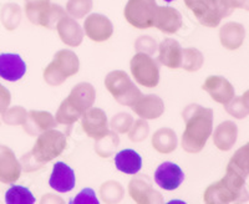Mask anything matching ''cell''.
<instances>
[{
    "label": "cell",
    "instance_id": "6da1fadb",
    "mask_svg": "<svg viewBox=\"0 0 249 204\" xmlns=\"http://www.w3.org/2000/svg\"><path fill=\"white\" fill-rule=\"evenodd\" d=\"M186 128L182 135V148L188 153H199L213 132V111L197 103L188 105L182 112Z\"/></svg>",
    "mask_w": 249,
    "mask_h": 204
},
{
    "label": "cell",
    "instance_id": "7a4b0ae2",
    "mask_svg": "<svg viewBox=\"0 0 249 204\" xmlns=\"http://www.w3.org/2000/svg\"><path fill=\"white\" fill-rule=\"evenodd\" d=\"M66 136L55 128L45 131L37 136L33 151L23 157L24 168L26 170H40L44 165L54 161L66 150Z\"/></svg>",
    "mask_w": 249,
    "mask_h": 204
},
{
    "label": "cell",
    "instance_id": "3957f363",
    "mask_svg": "<svg viewBox=\"0 0 249 204\" xmlns=\"http://www.w3.org/2000/svg\"><path fill=\"white\" fill-rule=\"evenodd\" d=\"M96 100V91L89 83H80L71 90L70 95L61 102L55 119L59 125L71 126L89 108L92 107Z\"/></svg>",
    "mask_w": 249,
    "mask_h": 204
},
{
    "label": "cell",
    "instance_id": "277c9868",
    "mask_svg": "<svg viewBox=\"0 0 249 204\" xmlns=\"http://www.w3.org/2000/svg\"><path fill=\"white\" fill-rule=\"evenodd\" d=\"M79 68L80 61L75 52L71 50H60L44 70V80L49 86H60L69 77L76 75Z\"/></svg>",
    "mask_w": 249,
    "mask_h": 204
},
{
    "label": "cell",
    "instance_id": "5b68a950",
    "mask_svg": "<svg viewBox=\"0 0 249 204\" xmlns=\"http://www.w3.org/2000/svg\"><path fill=\"white\" fill-rule=\"evenodd\" d=\"M184 3L199 23L207 28H215L223 17L233 13L224 0H184Z\"/></svg>",
    "mask_w": 249,
    "mask_h": 204
},
{
    "label": "cell",
    "instance_id": "8992f818",
    "mask_svg": "<svg viewBox=\"0 0 249 204\" xmlns=\"http://www.w3.org/2000/svg\"><path fill=\"white\" fill-rule=\"evenodd\" d=\"M105 86L112 97L122 106H131L142 96L141 91L135 86L124 71L115 70L105 77Z\"/></svg>",
    "mask_w": 249,
    "mask_h": 204
},
{
    "label": "cell",
    "instance_id": "52a82bcc",
    "mask_svg": "<svg viewBox=\"0 0 249 204\" xmlns=\"http://www.w3.org/2000/svg\"><path fill=\"white\" fill-rule=\"evenodd\" d=\"M25 12L31 23L48 29L54 28L66 15L59 5H51L50 0H26Z\"/></svg>",
    "mask_w": 249,
    "mask_h": 204
},
{
    "label": "cell",
    "instance_id": "ba28073f",
    "mask_svg": "<svg viewBox=\"0 0 249 204\" xmlns=\"http://www.w3.org/2000/svg\"><path fill=\"white\" fill-rule=\"evenodd\" d=\"M131 74L139 85L153 88L160 83V68L151 55L137 52L131 59Z\"/></svg>",
    "mask_w": 249,
    "mask_h": 204
},
{
    "label": "cell",
    "instance_id": "9c48e42d",
    "mask_svg": "<svg viewBox=\"0 0 249 204\" xmlns=\"http://www.w3.org/2000/svg\"><path fill=\"white\" fill-rule=\"evenodd\" d=\"M156 12V0H128L124 14L127 23L133 28L148 29L153 26Z\"/></svg>",
    "mask_w": 249,
    "mask_h": 204
},
{
    "label": "cell",
    "instance_id": "30bf717a",
    "mask_svg": "<svg viewBox=\"0 0 249 204\" xmlns=\"http://www.w3.org/2000/svg\"><path fill=\"white\" fill-rule=\"evenodd\" d=\"M81 117L82 130L90 138L99 139L108 132L107 116L101 108H89Z\"/></svg>",
    "mask_w": 249,
    "mask_h": 204
},
{
    "label": "cell",
    "instance_id": "8fae6325",
    "mask_svg": "<svg viewBox=\"0 0 249 204\" xmlns=\"http://www.w3.org/2000/svg\"><path fill=\"white\" fill-rule=\"evenodd\" d=\"M183 181V170L172 162H163L155 172V182L164 190L177 189Z\"/></svg>",
    "mask_w": 249,
    "mask_h": 204
},
{
    "label": "cell",
    "instance_id": "7c38bea8",
    "mask_svg": "<svg viewBox=\"0 0 249 204\" xmlns=\"http://www.w3.org/2000/svg\"><path fill=\"white\" fill-rule=\"evenodd\" d=\"M128 194L131 198L139 204H150V203H162L161 193L153 189L147 178L143 177H135L128 183Z\"/></svg>",
    "mask_w": 249,
    "mask_h": 204
},
{
    "label": "cell",
    "instance_id": "4fadbf2b",
    "mask_svg": "<svg viewBox=\"0 0 249 204\" xmlns=\"http://www.w3.org/2000/svg\"><path fill=\"white\" fill-rule=\"evenodd\" d=\"M84 28L89 39L95 43H104L113 34L112 23L107 17L100 14H91L86 17Z\"/></svg>",
    "mask_w": 249,
    "mask_h": 204
},
{
    "label": "cell",
    "instance_id": "5bb4252c",
    "mask_svg": "<svg viewBox=\"0 0 249 204\" xmlns=\"http://www.w3.org/2000/svg\"><path fill=\"white\" fill-rule=\"evenodd\" d=\"M202 88L208 92L215 102L223 106H226L235 96L232 84L222 76H210L204 81Z\"/></svg>",
    "mask_w": 249,
    "mask_h": 204
},
{
    "label": "cell",
    "instance_id": "9a60e30c",
    "mask_svg": "<svg viewBox=\"0 0 249 204\" xmlns=\"http://www.w3.org/2000/svg\"><path fill=\"white\" fill-rule=\"evenodd\" d=\"M76 183L75 172L64 162H56L51 172L49 186L59 193H68L74 189Z\"/></svg>",
    "mask_w": 249,
    "mask_h": 204
},
{
    "label": "cell",
    "instance_id": "2e32d148",
    "mask_svg": "<svg viewBox=\"0 0 249 204\" xmlns=\"http://www.w3.org/2000/svg\"><path fill=\"white\" fill-rule=\"evenodd\" d=\"M26 64L18 54H0V77L15 83L25 75Z\"/></svg>",
    "mask_w": 249,
    "mask_h": 204
},
{
    "label": "cell",
    "instance_id": "e0dca14e",
    "mask_svg": "<svg viewBox=\"0 0 249 204\" xmlns=\"http://www.w3.org/2000/svg\"><path fill=\"white\" fill-rule=\"evenodd\" d=\"M131 108L133 112L143 119H156L164 112V103L161 97L156 95H142Z\"/></svg>",
    "mask_w": 249,
    "mask_h": 204
},
{
    "label": "cell",
    "instance_id": "ac0fdd59",
    "mask_svg": "<svg viewBox=\"0 0 249 204\" xmlns=\"http://www.w3.org/2000/svg\"><path fill=\"white\" fill-rule=\"evenodd\" d=\"M182 17L178 10L170 6H157L153 26L164 34H175L182 28Z\"/></svg>",
    "mask_w": 249,
    "mask_h": 204
},
{
    "label": "cell",
    "instance_id": "d6986e66",
    "mask_svg": "<svg viewBox=\"0 0 249 204\" xmlns=\"http://www.w3.org/2000/svg\"><path fill=\"white\" fill-rule=\"evenodd\" d=\"M23 125L30 136H39L45 131L56 127L57 122L48 111H30Z\"/></svg>",
    "mask_w": 249,
    "mask_h": 204
},
{
    "label": "cell",
    "instance_id": "ffe728a7",
    "mask_svg": "<svg viewBox=\"0 0 249 204\" xmlns=\"http://www.w3.org/2000/svg\"><path fill=\"white\" fill-rule=\"evenodd\" d=\"M56 30L60 39L65 45L71 48H77L81 45L82 39H84V32L81 26L69 17H64L57 21Z\"/></svg>",
    "mask_w": 249,
    "mask_h": 204
},
{
    "label": "cell",
    "instance_id": "44dd1931",
    "mask_svg": "<svg viewBox=\"0 0 249 204\" xmlns=\"http://www.w3.org/2000/svg\"><path fill=\"white\" fill-rule=\"evenodd\" d=\"M182 52L178 41L175 39H164L159 46V61L170 68H179L182 63Z\"/></svg>",
    "mask_w": 249,
    "mask_h": 204
},
{
    "label": "cell",
    "instance_id": "7402d4cb",
    "mask_svg": "<svg viewBox=\"0 0 249 204\" xmlns=\"http://www.w3.org/2000/svg\"><path fill=\"white\" fill-rule=\"evenodd\" d=\"M21 172L19 162L14 153L9 148L0 147V181L5 183H13L18 181Z\"/></svg>",
    "mask_w": 249,
    "mask_h": 204
},
{
    "label": "cell",
    "instance_id": "603a6c76",
    "mask_svg": "<svg viewBox=\"0 0 249 204\" xmlns=\"http://www.w3.org/2000/svg\"><path fill=\"white\" fill-rule=\"evenodd\" d=\"M238 128L232 121H224L217 126L213 134V143L221 151H230L237 141Z\"/></svg>",
    "mask_w": 249,
    "mask_h": 204
},
{
    "label": "cell",
    "instance_id": "cb8c5ba5",
    "mask_svg": "<svg viewBox=\"0 0 249 204\" xmlns=\"http://www.w3.org/2000/svg\"><path fill=\"white\" fill-rule=\"evenodd\" d=\"M244 37H246V30L243 25L238 23H228L222 26L219 30L221 44L228 50H237L243 44Z\"/></svg>",
    "mask_w": 249,
    "mask_h": 204
},
{
    "label": "cell",
    "instance_id": "d4e9b609",
    "mask_svg": "<svg viewBox=\"0 0 249 204\" xmlns=\"http://www.w3.org/2000/svg\"><path fill=\"white\" fill-rule=\"evenodd\" d=\"M115 166L126 174H137L142 168V158L136 151L122 150L115 156Z\"/></svg>",
    "mask_w": 249,
    "mask_h": 204
},
{
    "label": "cell",
    "instance_id": "484cf974",
    "mask_svg": "<svg viewBox=\"0 0 249 204\" xmlns=\"http://www.w3.org/2000/svg\"><path fill=\"white\" fill-rule=\"evenodd\" d=\"M203 199L208 204L217 203H231V202H238L234 193L227 187L223 181H218L210 187L207 188L203 194Z\"/></svg>",
    "mask_w": 249,
    "mask_h": 204
},
{
    "label": "cell",
    "instance_id": "4316f807",
    "mask_svg": "<svg viewBox=\"0 0 249 204\" xmlns=\"http://www.w3.org/2000/svg\"><path fill=\"white\" fill-rule=\"evenodd\" d=\"M152 146L162 154L172 153L177 148V135L171 128H160L152 136Z\"/></svg>",
    "mask_w": 249,
    "mask_h": 204
},
{
    "label": "cell",
    "instance_id": "83f0119b",
    "mask_svg": "<svg viewBox=\"0 0 249 204\" xmlns=\"http://www.w3.org/2000/svg\"><path fill=\"white\" fill-rule=\"evenodd\" d=\"M96 141L97 142L96 145H95V151L102 158H107V157L112 156V153L115 152V150L120 145V138L115 131H112V132L108 131L105 136L96 139Z\"/></svg>",
    "mask_w": 249,
    "mask_h": 204
},
{
    "label": "cell",
    "instance_id": "f1b7e54d",
    "mask_svg": "<svg viewBox=\"0 0 249 204\" xmlns=\"http://www.w3.org/2000/svg\"><path fill=\"white\" fill-rule=\"evenodd\" d=\"M204 63V57L202 52L197 49H184L182 52L181 68L188 72H196L202 68Z\"/></svg>",
    "mask_w": 249,
    "mask_h": 204
},
{
    "label": "cell",
    "instance_id": "f546056e",
    "mask_svg": "<svg viewBox=\"0 0 249 204\" xmlns=\"http://www.w3.org/2000/svg\"><path fill=\"white\" fill-rule=\"evenodd\" d=\"M5 202L8 204H34L35 197L28 188L23 186H13L6 190Z\"/></svg>",
    "mask_w": 249,
    "mask_h": 204
},
{
    "label": "cell",
    "instance_id": "4dcf8cb0",
    "mask_svg": "<svg viewBox=\"0 0 249 204\" xmlns=\"http://www.w3.org/2000/svg\"><path fill=\"white\" fill-rule=\"evenodd\" d=\"M100 194L105 203H119L124 198V187L116 181H107L100 187Z\"/></svg>",
    "mask_w": 249,
    "mask_h": 204
},
{
    "label": "cell",
    "instance_id": "1f68e13d",
    "mask_svg": "<svg viewBox=\"0 0 249 204\" xmlns=\"http://www.w3.org/2000/svg\"><path fill=\"white\" fill-rule=\"evenodd\" d=\"M228 166L241 172L244 177L249 174V142L244 147L239 148L231 158Z\"/></svg>",
    "mask_w": 249,
    "mask_h": 204
},
{
    "label": "cell",
    "instance_id": "d6a6232c",
    "mask_svg": "<svg viewBox=\"0 0 249 204\" xmlns=\"http://www.w3.org/2000/svg\"><path fill=\"white\" fill-rule=\"evenodd\" d=\"M92 8V0H69L66 10L71 17H84Z\"/></svg>",
    "mask_w": 249,
    "mask_h": 204
},
{
    "label": "cell",
    "instance_id": "836d02e7",
    "mask_svg": "<svg viewBox=\"0 0 249 204\" xmlns=\"http://www.w3.org/2000/svg\"><path fill=\"white\" fill-rule=\"evenodd\" d=\"M148 134H150V126L146 119H141L133 121L132 126L128 131V138L132 142H142L147 138Z\"/></svg>",
    "mask_w": 249,
    "mask_h": 204
},
{
    "label": "cell",
    "instance_id": "e575fe53",
    "mask_svg": "<svg viewBox=\"0 0 249 204\" xmlns=\"http://www.w3.org/2000/svg\"><path fill=\"white\" fill-rule=\"evenodd\" d=\"M133 123V117L128 114H117L116 116H113L110 122L111 130L115 131L116 134H127L130 131L131 126Z\"/></svg>",
    "mask_w": 249,
    "mask_h": 204
},
{
    "label": "cell",
    "instance_id": "d590c367",
    "mask_svg": "<svg viewBox=\"0 0 249 204\" xmlns=\"http://www.w3.org/2000/svg\"><path fill=\"white\" fill-rule=\"evenodd\" d=\"M226 110L235 119H244L249 115V108L244 105L242 97H233L226 105Z\"/></svg>",
    "mask_w": 249,
    "mask_h": 204
},
{
    "label": "cell",
    "instance_id": "8d00e7d4",
    "mask_svg": "<svg viewBox=\"0 0 249 204\" xmlns=\"http://www.w3.org/2000/svg\"><path fill=\"white\" fill-rule=\"evenodd\" d=\"M135 48H136L137 52H144V54L152 55L157 50V43L151 36H141L135 43Z\"/></svg>",
    "mask_w": 249,
    "mask_h": 204
},
{
    "label": "cell",
    "instance_id": "74e56055",
    "mask_svg": "<svg viewBox=\"0 0 249 204\" xmlns=\"http://www.w3.org/2000/svg\"><path fill=\"white\" fill-rule=\"evenodd\" d=\"M70 203L71 204H74V203L96 204V203H99V199L96 198V194H95V192H93L91 188H85V189H82L74 199H71Z\"/></svg>",
    "mask_w": 249,
    "mask_h": 204
},
{
    "label": "cell",
    "instance_id": "f35d334b",
    "mask_svg": "<svg viewBox=\"0 0 249 204\" xmlns=\"http://www.w3.org/2000/svg\"><path fill=\"white\" fill-rule=\"evenodd\" d=\"M231 9H246L249 12V0H224Z\"/></svg>",
    "mask_w": 249,
    "mask_h": 204
},
{
    "label": "cell",
    "instance_id": "ab89813d",
    "mask_svg": "<svg viewBox=\"0 0 249 204\" xmlns=\"http://www.w3.org/2000/svg\"><path fill=\"white\" fill-rule=\"evenodd\" d=\"M242 100H243L244 105L249 108V90L247 91V92H244L243 96H242Z\"/></svg>",
    "mask_w": 249,
    "mask_h": 204
},
{
    "label": "cell",
    "instance_id": "60d3db41",
    "mask_svg": "<svg viewBox=\"0 0 249 204\" xmlns=\"http://www.w3.org/2000/svg\"><path fill=\"white\" fill-rule=\"evenodd\" d=\"M164 1H167V3H171V1H173V0H164Z\"/></svg>",
    "mask_w": 249,
    "mask_h": 204
}]
</instances>
